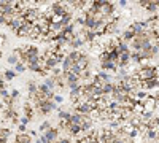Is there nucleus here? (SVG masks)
<instances>
[{
    "instance_id": "nucleus-2",
    "label": "nucleus",
    "mask_w": 159,
    "mask_h": 143,
    "mask_svg": "<svg viewBox=\"0 0 159 143\" xmlns=\"http://www.w3.org/2000/svg\"><path fill=\"white\" fill-rule=\"evenodd\" d=\"M140 103H142V107H143V114L145 116H151L154 113V110L157 108V102L151 96H148L147 99H143Z\"/></svg>"
},
{
    "instance_id": "nucleus-4",
    "label": "nucleus",
    "mask_w": 159,
    "mask_h": 143,
    "mask_svg": "<svg viewBox=\"0 0 159 143\" xmlns=\"http://www.w3.org/2000/svg\"><path fill=\"white\" fill-rule=\"evenodd\" d=\"M61 62H62V60H61L56 54H52V56H49V57H46V59H45V69H46V70L57 69V65H59Z\"/></svg>"
},
{
    "instance_id": "nucleus-24",
    "label": "nucleus",
    "mask_w": 159,
    "mask_h": 143,
    "mask_svg": "<svg viewBox=\"0 0 159 143\" xmlns=\"http://www.w3.org/2000/svg\"><path fill=\"white\" fill-rule=\"evenodd\" d=\"M52 143H59V141H57V140H56V141H52Z\"/></svg>"
},
{
    "instance_id": "nucleus-16",
    "label": "nucleus",
    "mask_w": 159,
    "mask_h": 143,
    "mask_svg": "<svg viewBox=\"0 0 159 143\" xmlns=\"http://www.w3.org/2000/svg\"><path fill=\"white\" fill-rule=\"evenodd\" d=\"M10 97H11L13 100H18V99H19V91H18V89H11Z\"/></svg>"
},
{
    "instance_id": "nucleus-21",
    "label": "nucleus",
    "mask_w": 159,
    "mask_h": 143,
    "mask_svg": "<svg viewBox=\"0 0 159 143\" xmlns=\"http://www.w3.org/2000/svg\"><path fill=\"white\" fill-rule=\"evenodd\" d=\"M119 7H127V2L126 0H121V2H119Z\"/></svg>"
},
{
    "instance_id": "nucleus-17",
    "label": "nucleus",
    "mask_w": 159,
    "mask_h": 143,
    "mask_svg": "<svg viewBox=\"0 0 159 143\" xmlns=\"http://www.w3.org/2000/svg\"><path fill=\"white\" fill-rule=\"evenodd\" d=\"M29 121H30V119L27 118V116H24V114H22V116H19V124H21V126H27V124H29Z\"/></svg>"
},
{
    "instance_id": "nucleus-18",
    "label": "nucleus",
    "mask_w": 159,
    "mask_h": 143,
    "mask_svg": "<svg viewBox=\"0 0 159 143\" xmlns=\"http://www.w3.org/2000/svg\"><path fill=\"white\" fill-rule=\"evenodd\" d=\"M7 87V81H5V78H3V73H0V91L5 89Z\"/></svg>"
},
{
    "instance_id": "nucleus-13",
    "label": "nucleus",
    "mask_w": 159,
    "mask_h": 143,
    "mask_svg": "<svg viewBox=\"0 0 159 143\" xmlns=\"http://www.w3.org/2000/svg\"><path fill=\"white\" fill-rule=\"evenodd\" d=\"M7 62L10 64V65H16V64L19 62V57H18V56H16L15 53H11V54H10V56L7 57Z\"/></svg>"
},
{
    "instance_id": "nucleus-12",
    "label": "nucleus",
    "mask_w": 159,
    "mask_h": 143,
    "mask_svg": "<svg viewBox=\"0 0 159 143\" xmlns=\"http://www.w3.org/2000/svg\"><path fill=\"white\" fill-rule=\"evenodd\" d=\"M52 126H51V123L49 121H42L40 123V126H38V131L42 132V134H45V132H48L49 129H51Z\"/></svg>"
},
{
    "instance_id": "nucleus-14",
    "label": "nucleus",
    "mask_w": 159,
    "mask_h": 143,
    "mask_svg": "<svg viewBox=\"0 0 159 143\" xmlns=\"http://www.w3.org/2000/svg\"><path fill=\"white\" fill-rule=\"evenodd\" d=\"M27 70V65L25 64H22V62H18L16 65H15V72L16 73H22V72H25Z\"/></svg>"
},
{
    "instance_id": "nucleus-8",
    "label": "nucleus",
    "mask_w": 159,
    "mask_h": 143,
    "mask_svg": "<svg viewBox=\"0 0 159 143\" xmlns=\"http://www.w3.org/2000/svg\"><path fill=\"white\" fill-rule=\"evenodd\" d=\"M43 84H45V86H48V87H49V89H52V91H54V89L57 87L56 78H54V76H51V75L45 76V80H43Z\"/></svg>"
},
{
    "instance_id": "nucleus-15",
    "label": "nucleus",
    "mask_w": 159,
    "mask_h": 143,
    "mask_svg": "<svg viewBox=\"0 0 159 143\" xmlns=\"http://www.w3.org/2000/svg\"><path fill=\"white\" fill-rule=\"evenodd\" d=\"M10 134H11V131H10L8 127H0V138H7L8 140Z\"/></svg>"
},
{
    "instance_id": "nucleus-19",
    "label": "nucleus",
    "mask_w": 159,
    "mask_h": 143,
    "mask_svg": "<svg viewBox=\"0 0 159 143\" xmlns=\"http://www.w3.org/2000/svg\"><path fill=\"white\" fill-rule=\"evenodd\" d=\"M57 141H59V143H73V140H72V138H69V137H62V138H57Z\"/></svg>"
},
{
    "instance_id": "nucleus-7",
    "label": "nucleus",
    "mask_w": 159,
    "mask_h": 143,
    "mask_svg": "<svg viewBox=\"0 0 159 143\" xmlns=\"http://www.w3.org/2000/svg\"><path fill=\"white\" fill-rule=\"evenodd\" d=\"M34 137L29 134V132H18V135H16V138H15V143H34V140H32Z\"/></svg>"
},
{
    "instance_id": "nucleus-9",
    "label": "nucleus",
    "mask_w": 159,
    "mask_h": 143,
    "mask_svg": "<svg viewBox=\"0 0 159 143\" xmlns=\"http://www.w3.org/2000/svg\"><path fill=\"white\" fill-rule=\"evenodd\" d=\"M70 118H72L70 111H67V110H59L57 111V119L59 121H70Z\"/></svg>"
},
{
    "instance_id": "nucleus-22",
    "label": "nucleus",
    "mask_w": 159,
    "mask_h": 143,
    "mask_svg": "<svg viewBox=\"0 0 159 143\" xmlns=\"http://www.w3.org/2000/svg\"><path fill=\"white\" fill-rule=\"evenodd\" d=\"M19 132H21V134L25 132V126H21V124H19Z\"/></svg>"
},
{
    "instance_id": "nucleus-1",
    "label": "nucleus",
    "mask_w": 159,
    "mask_h": 143,
    "mask_svg": "<svg viewBox=\"0 0 159 143\" xmlns=\"http://www.w3.org/2000/svg\"><path fill=\"white\" fill-rule=\"evenodd\" d=\"M99 65H100V70L103 72H116L118 70V64L113 62L111 59H108V56L105 53H100L99 54Z\"/></svg>"
},
{
    "instance_id": "nucleus-6",
    "label": "nucleus",
    "mask_w": 159,
    "mask_h": 143,
    "mask_svg": "<svg viewBox=\"0 0 159 143\" xmlns=\"http://www.w3.org/2000/svg\"><path fill=\"white\" fill-rule=\"evenodd\" d=\"M83 45H84V40H83V38H80L78 35L73 37L72 40H69V48H70V51H80V48H81Z\"/></svg>"
},
{
    "instance_id": "nucleus-11",
    "label": "nucleus",
    "mask_w": 159,
    "mask_h": 143,
    "mask_svg": "<svg viewBox=\"0 0 159 143\" xmlns=\"http://www.w3.org/2000/svg\"><path fill=\"white\" fill-rule=\"evenodd\" d=\"M3 78H5V81L15 80V78H16V72H15V70H11V69H7V70L3 72Z\"/></svg>"
},
{
    "instance_id": "nucleus-3",
    "label": "nucleus",
    "mask_w": 159,
    "mask_h": 143,
    "mask_svg": "<svg viewBox=\"0 0 159 143\" xmlns=\"http://www.w3.org/2000/svg\"><path fill=\"white\" fill-rule=\"evenodd\" d=\"M75 111L81 113V114H92V113L96 111V107H94V105H91L89 102H84V100H81V102H78V103H76Z\"/></svg>"
},
{
    "instance_id": "nucleus-10",
    "label": "nucleus",
    "mask_w": 159,
    "mask_h": 143,
    "mask_svg": "<svg viewBox=\"0 0 159 143\" xmlns=\"http://www.w3.org/2000/svg\"><path fill=\"white\" fill-rule=\"evenodd\" d=\"M121 40H123V42H126V43H130L132 40H134V34H132L129 29H126V30L121 34Z\"/></svg>"
},
{
    "instance_id": "nucleus-23",
    "label": "nucleus",
    "mask_w": 159,
    "mask_h": 143,
    "mask_svg": "<svg viewBox=\"0 0 159 143\" xmlns=\"http://www.w3.org/2000/svg\"><path fill=\"white\" fill-rule=\"evenodd\" d=\"M35 143H43V141H42V140H40V138H37V140H35Z\"/></svg>"
},
{
    "instance_id": "nucleus-5",
    "label": "nucleus",
    "mask_w": 159,
    "mask_h": 143,
    "mask_svg": "<svg viewBox=\"0 0 159 143\" xmlns=\"http://www.w3.org/2000/svg\"><path fill=\"white\" fill-rule=\"evenodd\" d=\"M132 34H134V37L135 35H139V34H142L143 30H147V25H145V22H132V24H129V27H127Z\"/></svg>"
},
{
    "instance_id": "nucleus-20",
    "label": "nucleus",
    "mask_w": 159,
    "mask_h": 143,
    "mask_svg": "<svg viewBox=\"0 0 159 143\" xmlns=\"http://www.w3.org/2000/svg\"><path fill=\"white\" fill-rule=\"evenodd\" d=\"M62 102H64V97L59 96V94H56V97H54V103H56V105H59V103H62Z\"/></svg>"
}]
</instances>
